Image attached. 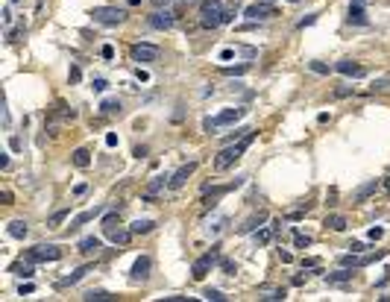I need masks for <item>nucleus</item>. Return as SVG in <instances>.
Wrapping results in <instances>:
<instances>
[{"mask_svg":"<svg viewBox=\"0 0 390 302\" xmlns=\"http://www.w3.org/2000/svg\"><path fill=\"white\" fill-rule=\"evenodd\" d=\"M252 141H255V132L250 129V132H247V135H244L238 144H229V147H223V150H220V156L214 159V170H226V167H232V164L241 159V153H244V150H247Z\"/></svg>","mask_w":390,"mask_h":302,"instance_id":"nucleus-1","label":"nucleus"},{"mask_svg":"<svg viewBox=\"0 0 390 302\" xmlns=\"http://www.w3.org/2000/svg\"><path fill=\"white\" fill-rule=\"evenodd\" d=\"M200 23L206 29L220 26L223 23V3L220 0H203V6H200Z\"/></svg>","mask_w":390,"mask_h":302,"instance_id":"nucleus-2","label":"nucleus"},{"mask_svg":"<svg viewBox=\"0 0 390 302\" xmlns=\"http://www.w3.org/2000/svg\"><path fill=\"white\" fill-rule=\"evenodd\" d=\"M91 18H94L97 23L117 26V23H123V21H126V12H123V9H117V6H97V9L91 12Z\"/></svg>","mask_w":390,"mask_h":302,"instance_id":"nucleus-3","label":"nucleus"},{"mask_svg":"<svg viewBox=\"0 0 390 302\" xmlns=\"http://www.w3.org/2000/svg\"><path fill=\"white\" fill-rule=\"evenodd\" d=\"M244 115H247V109H223L220 115L206 117V132H214V129H220V126H229V123L241 120Z\"/></svg>","mask_w":390,"mask_h":302,"instance_id":"nucleus-4","label":"nucleus"},{"mask_svg":"<svg viewBox=\"0 0 390 302\" xmlns=\"http://www.w3.org/2000/svg\"><path fill=\"white\" fill-rule=\"evenodd\" d=\"M217 250H220V247H214L211 253H206L203 258H197V261H194V267H191V276H194V282H203V279L208 276V270H211V267L220 261V253H217Z\"/></svg>","mask_w":390,"mask_h":302,"instance_id":"nucleus-5","label":"nucleus"},{"mask_svg":"<svg viewBox=\"0 0 390 302\" xmlns=\"http://www.w3.org/2000/svg\"><path fill=\"white\" fill-rule=\"evenodd\" d=\"M62 258V250L56 247V244H38V247H32V250H26V261H59Z\"/></svg>","mask_w":390,"mask_h":302,"instance_id":"nucleus-6","label":"nucleus"},{"mask_svg":"<svg viewBox=\"0 0 390 302\" xmlns=\"http://www.w3.org/2000/svg\"><path fill=\"white\" fill-rule=\"evenodd\" d=\"M176 23V12L170 6H156L153 15H150V26L153 29H170Z\"/></svg>","mask_w":390,"mask_h":302,"instance_id":"nucleus-7","label":"nucleus"},{"mask_svg":"<svg viewBox=\"0 0 390 302\" xmlns=\"http://www.w3.org/2000/svg\"><path fill=\"white\" fill-rule=\"evenodd\" d=\"M250 21H264V18H273L276 15V9H273V3L270 0H258V3H252V6H247V12H244Z\"/></svg>","mask_w":390,"mask_h":302,"instance_id":"nucleus-8","label":"nucleus"},{"mask_svg":"<svg viewBox=\"0 0 390 302\" xmlns=\"http://www.w3.org/2000/svg\"><path fill=\"white\" fill-rule=\"evenodd\" d=\"M161 50L156 44H132V62H156Z\"/></svg>","mask_w":390,"mask_h":302,"instance_id":"nucleus-9","label":"nucleus"},{"mask_svg":"<svg viewBox=\"0 0 390 302\" xmlns=\"http://www.w3.org/2000/svg\"><path fill=\"white\" fill-rule=\"evenodd\" d=\"M379 191V179H367L361 188H355V194H352V203H367L373 194Z\"/></svg>","mask_w":390,"mask_h":302,"instance_id":"nucleus-10","label":"nucleus"},{"mask_svg":"<svg viewBox=\"0 0 390 302\" xmlns=\"http://www.w3.org/2000/svg\"><path fill=\"white\" fill-rule=\"evenodd\" d=\"M150 267H153V261L147 258V256H141L135 264H132V282H147V276H150Z\"/></svg>","mask_w":390,"mask_h":302,"instance_id":"nucleus-11","label":"nucleus"},{"mask_svg":"<svg viewBox=\"0 0 390 302\" xmlns=\"http://www.w3.org/2000/svg\"><path fill=\"white\" fill-rule=\"evenodd\" d=\"M194 170H197V162H188V164H182V167H179V170H176V173L170 176V188H182V185L188 182V176H191Z\"/></svg>","mask_w":390,"mask_h":302,"instance_id":"nucleus-12","label":"nucleus"},{"mask_svg":"<svg viewBox=\"0 0 390 302\" xmlns=\"http://www.w3.org/2000/svg\"><path fill=\"white\" fill-rule=\"evenodd\" d=\"M335 70L344 73V76H364V68H361L358 62H352V59H341V62L335 65Z\"/></svg>","mask_w":390,"mask_h":302,"instance_id":"nucleus-13","label":"nucleus"},{"mask_svg":"<svg viewBox=\"0 0 390 302\" xmlns=\"http://www.w3.org/2000/svg\"><path fill=\"white\" fill-rule=\"evenodd\" d=\"M264 220H267V211H258V214H252V217H247L244 220V226L238 229L241 235H250V232H255V229H261L264 226Z\"/></svg>","mask_w":390,"mask_h":302,"instance_id":"nucleus-14","label":"nucleus"},{"mask_svg":"<svg viewBox=\"0 0 390 302\" xmlns=\"http://www.w3.org/2000/svg\"><path fill=\"white\" fill-rule=\"evenodd\" d=\"M164 185H170V179H167V176H156V179H153V182L147 185V191H144V200H147V203H153V200L159 197V191H161Z\"/></svg>","mask_w":390,"mask_h":302,"instance_id":"nucleus-15","label":"nucleus"},{"mask_svg":"<svg viewBox=\"0 0 390 302\" xmlns=\"http://www.w3.org/2000/svg\"><path fill=\"white\" fill-rule=\"evenodd\" d=\"M6 232H9V238H15V241H23V238L29 235V226H26V220H12V223L6 226Z\"/></svg>","mask_w":390,"mask_h":302,"instance_id":"nucleus-16","label":"nucleus"},{"mask_svg":"<svg viewBox=\"0 0 390 302\" xmlns=\"http://www.w3.org/2000/svg\"><path fill=\"white\" fill-rule=\"evenodd\" d=\"M273 235H276V226H261V229H255V232H252V238H255V244H258V247L270 244V241H273Z\"/></svg>","mask_w":390,"mask_h":302,"instance_id":"nucleus-17","label":"nucleus"},{"mask_svg":"<svg viewBox=\"0 0 390 302\" xmlns=\"http://www.w3.org/2000/svg\"><path fill=\"white\" fill-rule=\"evenodd\" d=\"M326 282H329V285H346V282H352V270L341 267V270L329 273V276H326Z\"/></svg>","mask_w":390,"mask_h":302,"instance_id":"nucleus-18","label":"nucleus"},{"mask_svg":"<svg viewBox=\"0 0 390 302\" xmlns=\"http://www.w3.org/2000/svg\"><path fill=\"white\" fill-rule=\"evenodd\" d=\"M106 235H109L112 244H126L129 235H132V229H115V226H112V229H106Z\"/></svg>","mask_w":390,"mask_h":302,"instance_id":"nucleus-19","label":"nucleus"},{"mask_svg":"<svg viewBox=\"0 0 390 302\" xmlns=\"http://www.w3.org/2000/svg\"><path fill=\"white\" fill-rule=\"evenodd\" d=\"M349 23H367V12H364V6H352L349 3Z\"/></svg>","mask_w":390,"mask_h":302,"instance_id":"nucleus-20","label":"nucleus"},{"mask_svg":"<svg viewBox=\"0 0 390 302\" xmlns=\"http://www.w3.org/2000/svg\"><path fill=\"white\" fill-rule=\"evenodd\" d=\"M103 209H91V211H82V214H76L73 220H70V229H76V226H82V223H88V220H94L97 214H100Z\"/></svg>","mask_w":390,"mask_h":302,"instance_id":"nucleus-21","label":"nucleus"},{"mask_svg":"<svg viewBox=\"0 0 390 302\" xmlns=\"http://www.w3.org/2000/svg\"><path fill=\"white\" fill-rule=\"evenodd\" d=\"M12 273H15V276H21V279H32L35 267H32V261H26V264H23V261H18V264L12 267Z\"/></svg>","mask_w":390,"mask_h":302,"instance_id":"nucleus-22","label":"nucleus"},{"mask_svg":"<svg viewBox=\"0 0 390 302\" xmlns=\"http://www.w3.org/2000/svg\"><path fill=\"white\" fill-rule=\"evenodd\" d=\"M88 270H91V264H82V267H79V270H73V273H70V276H68V279H62V282H59V285H62V288H68V285H76V282H79V279H82V276H85V273H88Z\"/></svg>","mask_w":390,"mask_h":302,"instance_id":"nucleus-23","label":"nucleus"},{"mask_svg":"<svg viewBox=\"0 0 390 302\" xmlns=\"http://www.w3.org/2000/svg\"><path fill=\"white\" fill-rule=\"evenodd\" d=\"M100 112H103V115H120V100H115V97L103 100V103H100Z\"/></svg>","mask_w":390,"mask_h":302,"instance_id":"nucleus-24","label":"nucleus"},{"mask_svg":"<svg viewBox=\"0 0 390 302\" xmlns=\"http://www.w3.org/2000/svg\"><path fill=\"white\" fill-rule=\"evenodd\" d=\"M73 164H76V167H88V164H91V153H88L85 147L73 150Z\"/></svg>","mask_w":390,"mask_h":302,"instance_id":"nucleus-25","label":"nucleus"},{"mask_svg":"<svg viewBox=\"0 0 390 302\" xmlns=\"http://www.w3.org/2000/svg\"><path fill=\"white\" fill-rule=\"evenodd\" d=\"M68 217H70V209H62V211H56V214H50V220H47V226H50V229H59V226H62V223H65Z\"/></svg>","mask_w":390,"mask_h":302,"instance_id":"nucleus-26","label":"nucleus"},{"mask_svg":"<svg viewBox=\"0 0 390 302\" xmlns=\"http://www.w3.org/2000/svg\"><path fill=\"white\" fill-rule=\"evenodd\" d=\"M326 226L335 229V232H344V229H346V217H344V214H329V217H326Z\"/></svg>","mask_w":390,"mask_h":302,"instance_id":"nucleus-27","label":"nucleus"},{"mask_svg":"<svg viewBox=\"0 0 390 302\" xmlns=\"http://www.w3.org/2000/svg\"><path fill=\"white\" fill-rule=\"evenodd\" d=\"M97 250H100V238H82V241H79V253L91 256V253H97Z\"/></svg>","mask_w":390,"mask_h":302,"instance_id":"nucleus-28","label":"nucleus"},{"mask_svg":"<svg viewBox=\"0 0 390 302\" xmlns=\"http://www.w3.org/2000/svg\"><path fill=\"white\" fill-rule=\"evenodd\" d=\"M153 226H156L153 220H135L129 229H132V235H147V232H153Z\"/></svg>","mask_w":390,"mask_h":302,"instance_id":"nucleus-29","label":"nucleus"},{"mask_svg":"<svg viewBox=\"0 0 390 302\" xmlns=\"http://www.w3.org/2000/svg\"><path fill=\"white\" fill-rule=\"evenodd\" d=\"M82 300L85 302H109L112 300V294H109V291H88Z\"/></svg>","mask_w":390,"mask_h":302,"instance_id":"nucleus-30","label":"nucleus"},{"mask_svg":"<svg viewBox=\"0 0 390 302\" xmlns=\"http://www.w3.org/2000/svg\"><path fill=\"white\" fill-rule=\"evenodd\" d=\"M226 223H229V220H226V217H214V220H211V223H208V229H206V232H208V235H220V232H223V226H226Z\"/></svg>","mask_w":390,"mask_h":302,"instance_id":"nucleus-31","label":"nucleus"},{"mask_svg":"<svg viewBox=\"0 0 390 302\" xmlns=\"http://www.w3.org/2000/svg\"><path fill=\"white\" fill-rule=\"evenodd\" d=\"M203 300H208V302H226L229 297H226L223 291H214V288H208V291L203 294Z\"/></svg>","mask_w":390,"mask_h":302,"instance_id":"nucleus-32","label":"nucleus"},{"mask_svg":"<svg viewBox=\"0 0 390 302\" xmlns=\"http://www.w3.org/2000/svg\"><path fill=\"white\" fill-rule=\"evenodd\" d=\"M264 300H267V302H279V300H285V291H282V288H273V291H267V294H264Z\"/></svg>","mask_w":390,"mask_h":302,"instance_id":"nucleus-33","label":"nucleus"},{"mask_svg":"<svg viewBox=\"0 0 390 302\" xmlns=\"http://www.w3.org/2000/svg\"><path fill=\"white\" fill-rule=\"evenodd\" d=\"M294 244H297L299 250H305V247H311V238H308V235H302V232H297V235H294Z\"/></svg>","mask_w":390,"mask_h":302,"instance_id":"nucleus-34","label":"nucleus"},{"mask_svg":"<svg viewBox=\"0 0 390 302\" xmlns=\"http://www.w3.org/2000/svg\"><path fill=\"white\" fill-rule=\"evenodd\" d=\"M250 70V65H238V68H223V73H229V76H241V73H247Z\"/></svg>","mask_w":390,"mask_h":302,"instance_id":"nucleus-35","label":"nucleus"},{"mask_svg":"<svg viewBox=\"0 0 390 302\" xmlns=\"http://www.w3.org/2000/svg\"><path fill=\"white\" fill-rule=\"evenodd\" d=\"M308 68H311L314 73H329V70H332V68H329V65H323V62H311Z\"/></svg>","mask_w":390,"mask_h":302,"instance_id":"nucleus-36","label":"nucleus"},{"mask_svg":"<svg viewBox=\"0 0 390 302\" xmlns=\"http://www.w3.org/2000/svg\"><path fill=\"white\" fill-rule=\"evenodd\" d=\"M115 223H117V211H112V214H106V217H103V229H112Z\"/></svg>","mask_w":390,"mask_h":302,"instance_id":"nucleus-37","label":"nucleus"},{"mask_svg":"<svg viewBox=\"0 0 390 302\" xmlns=\"http://www.w3.org/2000/svg\"><path fill=\"white\" fill-rule=\"evenodd\" d=\"M223 273H226V276H235V273H238V264H235V261H223Z\"/></svg>","mask_w":390,"mask_h":302,"instance_id":"nucleus-38","label":"nucleus"},{"mask_svg":"<svg viewBox=\"0 0 390 302\" xmlns=\"http://www.w3.org/2000/svg\"><path fill=\"white\" fill-rule=\"evenodd\" d=\"M100 56H103V59H115V47H112V44H103Z\"/></svg>","mask_w":390,"mask_h":302,"instance_id":"nucleus-39","label":"nucleus"},{"mask_svg":"<svg viewBox=\"0 0 390 302\" xmlns=\"http://www.w3.org/2000/svg\"><path fill=\"white\" fill-rule=\"evenodd\" d=\"M382 235H385V229H382V226H373V229L367 232V238H370V241H376V238H382Z\"/></svg>","mask_w":390,"mask_h":302,"instance_id":"nucleus-40","label":"nucleus"},{"mask_svg":"<svg viewBox=\"0 0 390 302\" xmlns=\"http://www.w3.org/2000/svg\"><path fill=\"white\" fill-rule=\"evenodd\" d=\"M314 21H317V15H308V18H302V21H299L297 26H299V29H305V26H311Z\"/></svg>","mask_w":390,"mask_h":302,"instance_id":"nucleus-41","label":"nucleus"},{"mask_svg":"<svg viewBox=\"0 0 390 302\" xmlns=\"http://www.w3.org/2000/svg\"><path fill=\"white\" fill-rule=\"evenodd\" d=\"M390 88V79H379V82H373V91H385Z\"/></svg>","mask_w":390,"mask_h":302,"instance_id":"nucleus-42","label":"nucleus"},{"mask_svg":"<svg viewBox=\"0 0 390 302\" xmlns=\"http://www.w3.org/2000/svg\"><path fill=\"white\" fill-rule=\"evenodd\" d=\"M235 12H238V9H235V6H232V9H223V23H229V21H232V18H235Z\"/></svg>","mask_w":390,"mask_h":302,"instance_id":"nucleus-43","label":"nucleus"},{"mask_svg":"<svg viewBox=\"0 0 390 302\" xmlns=\"http://www.w3.org/2000/svg\"><path fill=\"white\" fill-rule=\"evenodd\" d=\"M91 88H94V91H106V79H94Z\"/></svg>","mask_w":390,"mask_h":302,"instance_id":"nucleus-44","label":"nucleus"},{"mask_svg":"<svg viewBox=\"0 0 390 302\" xmlns=\"http://www.w3.org/2000/svg\"><path fill=\"white\" fill-rule=\"evenodd\" d=\"M106 147H117V135H115V132L106 135Z\"/></svg>","mask_w":390,"mask_h":302,"instance_id":"nucleus-45","label":"nucleus"},{"mask_svg":"<svg viewBox=\"0 0 390 302\" xmlns=\"http://www.w3.org/2000/svg\"><path fill=\"white\" fill-rule=\"evenodd\" d=\"M335 94H338V97H346V94H352V85H344V88H338Z\"/></svg>","mask_w":390,"mask_h":302,"instance_id":"nucleus-46","label":"nucleus"},{"mask_svg":"<svg viewBox=\"0 0 390 302\" xmlns=\"http://www.w3.org/2000/svg\"><path fill=\"white\" fill-rule=\"evenodd\" d=\"M349 250H352V253H361V250H364V244H361V241H352V244H349Z\"/></svg>","mask_w":390,"mask_h":302,"instance_id":"nucleus-47","label":"nucleus"},{"mask_svg":"<svg viewBox=\"0 0 390 302\" xmlns=\"http://www.w3.org/2000/svg\"><path fill=\"white\" fill-rule=\"evenodd\" d=\"M3 23H12V9H3Z\"/></svg>","mask_w":390,"mask_h":302,"instance_id":"nucleus-48","label":"nucleus"},{"mask_svg":"<svg viewBox=\"0 0 390 302\" xmlns=\"http://www.w3.org/2000/svg\"><path fill=\"white\" fill-rule=\"evenodd\" d=\"M0 167H3V170L9 167V156H6V153H0Z\"/></svg>","mask_w":390,"mask_h":302,"instance_id":"nucleus-49","label":"nucleus"},{"mask_svg":"<svg viewBox=\"0 0 390 302\" xmlns=\"http://www.w3.org/2000/svg\"><path fill=\"white\" fill-rule=\"evenodd\" d=\"M173 0H156V6H170Z\"/></svg>","mask_w":390,"mask_h":302,"instance_id":"nucleus-50","label":"nucleus"},{"mask_svg":"<svg viewBox=\"0 0 390 302\" xmlns=\"http://www.w3.org/2000/svg\"><path fill=\"white\" fill-rule=\"evenodd\" d=\"M364 3H367V0H352V6H364Z\"/></svg>","mask_w":390,"mask_h":302,"instance_id":"nucleus-51","label":"nucleus"},{"mask_svg":"<svg viewBox=\"0 0 390 302\" xmlns=\"http://www.w3.org/2000/svg\"><path fill=\"white\" fill-rule=\"evenodd\" d=\"M385 191H388V194H390V179H388V185H385Z\"/></svg>","mask_w":390,"mask_h":302,"instance_id":"nucleus-52","label":"nucleus"},{"mask_svg":"<svg viewBox=\"0 0 390 302\" xmlns=\"http://www.w3.org/2000/svg\"><path fill=\"white\" fill-rule=\"evenodd\" d=\"M291 3H299V0H291Z\"/></svg>","mask_w":390,"mask_h":302,"instance_id":"nucleus-53","label":"nucleus"},{"mask_svg":"<svg viewBox=\"0 0 390 302\" xmlns=\"http://www.w3.org/2000/svg\"><path fill=\"white\" fill-rule=\"evenodd\" d=\"M12 3H18V0H12Z\"/></svg>","mask_w":390,"mask_h":302,"instance_id":"nucleus-54","label":"nucleus"},{"mask_svg":"<svg viewBox=\"0 0 390 302\" xmlns=\"http://www.w3.org/2000/svg\"><path fill=\"white\" fill-rule=\"evenodd\" d=\"M188 3H191V0H188Z\"/></svg>","mask_w":390,"mask_h":302,"instance_id":"nucleus-55","label":"nucleus"}]
</instances>
